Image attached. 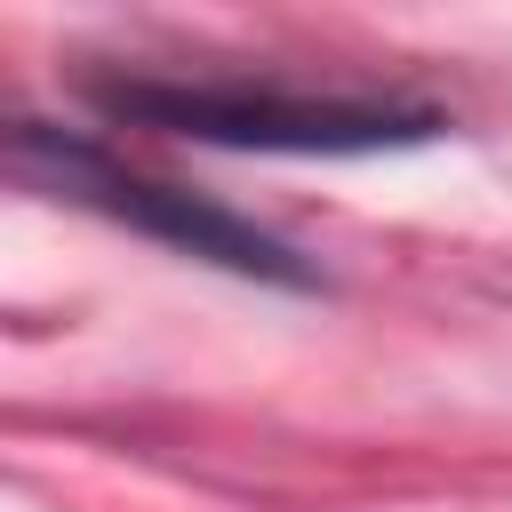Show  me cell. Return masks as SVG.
I'll use <instances>...</instances> for the list:
<instances>
[{"instance_id":"cell-1","label":"cell","mask_w":512,"mask_h":512,"mask_svg":"<svg viewBox=\"0 0 512 512\" xmlns=\"http://www.w3.org/2000/svg\"><path fill=\"white\" fill-rule=\"evenodd\" d=\"M96 104L112 120L232 144V152H392L440 136V112L384 104V96H304V88H256V80H104Z\"/></svg>"},{"instance_id":"cell-2","label":"cell","mask_w":512,"mask_h":512,"mask_svg":"<svg viewBox=\"0 0 512 512\" xmlns=\"http://www.w3.org/2000/svg\"><path fill=\"white\" fill-rule=\"evenodd\" d=\"M16 160L32 176H48L56 192H72L80 208H104L152 240H168L176 256H200V264H224L240 280H280V288H312V264H296V248H280L272 232H256L248 216L184 192V184H160V176H136L120 160H104L96 144L80 136H56V128H16Z\"/></svg>"}]
</instances>
